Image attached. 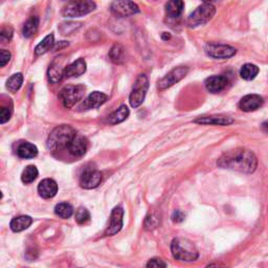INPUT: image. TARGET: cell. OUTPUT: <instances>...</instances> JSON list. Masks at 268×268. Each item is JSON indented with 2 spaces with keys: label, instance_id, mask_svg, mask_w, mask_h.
Segmentation results:
<instances>
[{
  "label": "cell",
  "instance_id": "cell-38",
  "mask_svg": "<svg viewBox=\"0 0 268 268\" xmlns=\"http://www.w3.org/2000/svg\"><path fill=\"white\" fill-rule=\"evenodd\" d=\"M167 263L164 262V260L159 258L151 259L150 261L147 263V267H167Z\"/></svg>",
  "mask_w": 268,
  "mask_h": 268
},
{
  "label": "cell",
  "instance_id": "cell-34",
  "mask_svg": "<svg viewBox=\"0 0 268 268\" xmlns=\"http://www.w3.org/2000/svg\"><path fill=\"white\" fill-rule=\"evenodd\" d=\"M13 29L11 25H4L1 32H0V40L2 42H8L13 38Z\"/></svg>",
  "mask_w": 268,
  "mask_h": 268
},
{
  "label": "cell",
  "instance_id": "cell-14",
  "mask_svg": "<svg viewBox=\"0 0 268 268\" xmlns=\"http://www.w3.org/2000/svg\"><path fill=\"white\" fill-rule=\"evenodd\" d=\"M230 81L228 77L223 74L212 75L205 80V87L211 94H219L229 86Z\"/></svg>",
  "mask_w": 268,
  "mask_h": 268
},
{
  "label": "cell",
  "instance_id": "cell-16",
  "mask_svg": "<svg viewBox=\"0 0 268 268\" xmlns=\"http://www.w3.org/2000/svg\"><path fill=\"white\" fill-rule=\"evenodd\" d=\"M67 149H68L71 155L75 157H81L83 155H85V153L87 152L88 140L86 139V137L79 135V134H75V136L72 138Z\"/></svg>",
  "mask_w": 268,
  "mask_h": 268
},
{
  "label": "cell",
  "instance_id": "cell-31",
  "mask_svg": "<svg viewBox=\"0 0 268 268\" xmlns=\"http://www.w3.org/2000/svg\"><path fill=\"white\" fill-rule=\"evenodd\" d=\"M82 27L81 22H74V21H67L63 22L59 25V31L62 34L63 36H68L73 32L78 31Z\"/></svg>",
  "mask_w": 268,
  "mask_h": 268
},
{
  "label": "cell",
  "instance_id": "cell-36",
  "mask_svg": "<svg viewBox=\"0 0 268 268\" xmlns=\"http://www.w3.org/2000/svg\"><path fill=\"white\" fill-rule=\"evenodd\" d=\"M11 119V111L7 107H1L0 109V123L2 125Z\"/></svg>",
  "mask_w": 268,
  "mask_h": 268
},
{
  "label": "cell",
  "instance_id": "cell-4",
  "mask_svg": "<svg viewBox=\"0 0 268 268\" xmlns=\"http://www.w3.org/2000/svg\"><path fill=\"white\" fill-rule=\"evenodd\" d=\"M97 4L92 0H70L62 8V15L66 18L83 17L95 11Z\"/></svg>",
  "mask_w": 268,
  "mask_h": 268
},
{
  "label": "cell",
  "instance_id": "cell-26",
  "mask_svg": "<svg viewBox=\"0 0 268 268\" xmlns=\"http://www.w3.org/2000/svg\"><path fill=\"white\" fill-rule=\"evenodd\" d=\"M55 45V37L53 34H49L43 40H42L40 43L35 48V54L36 56H42L49 52Z\"/></svg>",
  "mask_w": 268,
  "mask_h": 268
},
{
  "label": "cell",
  "instance_id": "cell-23",
  "mask_svg": "<svg viewBox=\"0 0 268 268\" xmlns=\"http://www.w3.org/2000/svg\"><path fill=\"white\" fill-rule=\"evenodd\" d=\"M130 111L128 107L126 105H122L120 108H117L114 112H112L110 115L108 116L107 123L110 125H116L124 122L125 120H127V117L129 116Z\"/></svg>",
  "mask_w": 268,
  "mask_h": 268
},
{
  "label": "cell",
  "instance_id": "cell-12",
  "mask_svg": "<svg viewBox=\"0 0 268 268\" xmlns=\"http://www.w3.org/2000/svg\"><path fill=\"white\" fill-rule=\"evenodd\" d=\"M64 62H65L64 57L59 56L55 59L53 63L50 64L47 75L49 81L52 83L56 84L58 82H60L65 77L66 66H64Z\"/></svg>",
  "mask_w": 268,
  "mask_h": 268
},
{
  "label": "cell",
  "instance_id": "cell-41",
  "mask_svg": "<svg viewBox=\"0 0 268 268\" xmlns=\"http://www.w3.org/2000/svg\"><path fill=\"white\" fill-rule=\"evenodd\" d=\"M162 39L167 41V40H170L171 39V35H170V33H163V35H162Z\"/></svg>",
  "mask_w": 268,
  "mask_h": 268
},
{
  "label": "cell",
  "instance_id": "cell-25",
  "mask_svg": "<svg viewBox=\"0 0 268 268\" xmlns=\"http://www.w3.org/2000/svg\"><path fill=\"white\" fill-rule=\"evenodd\" d=\"M39 28V18L37 16H32L28 19V21L24 23L22 34L25 38H32L37 33Z\"/></svg>",
  "mask_w": 268,
  "mask_h": 268
},
{
  "label": "cell",
  "instance_id": "cell-24",
  "mask_svg": "<svg viewBox=\"0 0 268 268\" xmlns=\"http://www.w3.org/2000/svg\"><path fill=\"white\" fill-rule=\"evenodd\" d=\"M33 223V219L32 217L30 216H19V217H16L14 218V219L11 221V230L15 233H19V232H22L24 230L29 229L31 224Z\"/></svg>",
  "mask_w": 268,
  "mask_h": 268
},
{
  "label": "cell",
  "instance_id": "cell-22",
  "mask_svg": "<svg viewBox=\"0 0 268 268\" xmlns=\"http://www.w3.org/2000/svg\"><path fill=\"white\" fill-rule=\"evenodd\" d=\"M184 8L183 0H169L166 4V13L170 18H178Z\"/></svg>",
  "mask_w": 268,
  "mask_h": 268
},
{
  "label": "cell",
  "instance_id": "cell-32",
  "mask_svg": "<svg viewBox=\"0 0 268 268\" xmlns=\"http://www.w3.org/2000/svg\"><path fill=\"white\" fill-rule=\"evenodd\" d=\"M38 177V169L35 166H28L22 172L21 180L24 183H32Z\"/></svg>",
  "mask_w": 268,
  "mask_h": 268
},
{
  "label": "cell",
  "instance_id": "cell-19",
  "mask_svg": "<svg viewBox=\"0 0 268 268\" xmlns=\"http://www.w3.org/2000/svg\"><path fill=\"white\" fill-rule=\"evenodd\" d=\"M107 100H108L107 95L103 94V92H100V91H94L92 94H90L87 97V99L85 100H84L81 108H84V109L99 108L100 106H102Z\"/></svg>",
  "mask_w": 268,
  "mask_h": 268
},
{
  "label": "cell",
  "instance_id": "cell-27",
  "mask_svg": "<svg viewBox=\"0 0 268 268\" xmlns=\"http://www.w3.org/2000/svg\"><path fill=\"white\" fill-rule=\"evenodd\" d=\"M259 71H260V69L257 65L251 64V63H246L241 67L240 75L243 80L251 81L257 77Z\"/></svg>",
  "mask_w": 268,
  "mask_h": 268
},
{
  "label": "cell",
  "instance_id": "cell-30",
  "mask_svg": "<svg viewBox=\"0 0 268 268\" xmlns=\"http://www.w3.org/2000/svg\"><path fill=\"white\" fill-rule=\"evenodd\" d=\"M55 213L57 216H59L62 219H67L72 216L73 214V207L71 204L67 203V202H61L56 205L55 207Z\"/></svg>",
  "mask_w": 268,
  "mask_h": 268
},
{
  "label": "cell",
  "instance_id": "cell-11",
  "mask_svg": "<svg viewBox=\"0 0 268 268\" xmlns=\"http://www.w3.org/2000/svg\"><path fill=\"white\" fill-rule=\"evenodd\" d=\"M102 181V173L96 168L87 167L84 169L80 177V186L83 189L91 190L99 187V184Z\"/></svg>",
  "mask_w": 268,
  "mask_h": 268
},
{
  "label": "cell",
  "instance_id": "cell-13",
  "mask_svg": "<svg viewBox=\"0 0 268 268\" xmlns=\"http://www.w3.org/2000/svg\"><path fill=\"white\" fill-rule=\"evenodd\" d=\"M123 217L124 209L121 206H116L113 208L110 217V222L107 228L105 234L106 236H113V234L119 233L123 228Z\"/></svg>",
  "mask_w": 268,
  "mask_h": 268
},
{
  "label": "cell",
  "instance_id": "cell-9",
  "mask_svg": "<svg viewBox=\"0 0 268 268\" xmlns=\"http://www.w3.org/2000/svg\"><path fill=\"white\" fill-rule=\"evenodd\" d=\"M188 72H189V67L187 66L175 67V68H173L169 73L166 74L162 80H159L158 85H157L158 89L165 90L172 87L176 83H178L179 81L186 78Z\"/></svg>",
  "mask_w": 268,
  "mask_h": 268
},
{
  "label": "cell",
  "instance_id": "cell-42",
  "mask_svg": "<svg viewBox=\"0 0 268 268\" xmlns=\"http://www.w3.org/2000/svg\"><path fill=\"white\" fill-rule=\"evenodd\" d=\"M261 128L265 133H268V122H264L261 126Z\"/></svg>",
  "mask_w": 268,
  "mask_h": 268
},
{
  "label": "cell",
  "instance_id": "cell-7",
  "mask_svg": "<svg viewBox=\"0 0 268 268\" xmlns=\"http://www.w3.org/2000/svg\"><path fill=\"white\" fill-rule=\"evenodd\" d=\"M85 94V86L84 85H68L65 86L59 94L65 108H72L75 104L79 103Z\"/></svg>",
  "mask_w": 268,
  "mask_h": 268
},
{
  "label": "cell",
  "instance_id": "cell-35",
  "mask_svg": "<svg viewBox=\"0 0 268 268\" xmlns=\"http://www.w3.org/2000/svg\"><path fill=\"white\" fill-rule=\"evenodd\" d=\"M158 223H159L158 218L155 217L154 215H149L146 218L145 225H146V229L147 230H153V229H155L156 226L158 225Z\"/></svg>",
  "mask_w": 268,
  "mask_h": 268
},
{
  "label": "cell",
  "instance_id": "cell-28",
  "mask_svg": "<svg viewBox=\"0 0 268 268\" xmlns=\"http://www.w3.org/2000/svg\"><path fill=\"white\" fill-rule=\"evenodd\" d=\"M109 58L110 60L115 64H122L126 60V53L125 49L122 45L115 44L112 46V48L109 52Z\"/></svg>",
  "mask_w": 268,
  "mask_h": 268
},
{
  "label": "cell",
  "instance_id": "cell-5",
  "mask_svg": "<svg viewBox=\"0 0 268 268\" xmlns=\"http://www.w3.org/2000/svg\"><path fill=\"white\" fill-rule=\"evenodd\" d=\"M215 14L216 7L212 3L201 4L190 15L188 19L189 27L194 29L200 27V25H203L211 20Z\"/></svg>",
  "mask_w": 268,
  "mask_h": 268
},
{
  "label": "cell",
  "instance_id": "cell-33",
  "mask_svg": "<svg viewBox=\"0 0 268 268\" xmlns=\"http://www.w3.org/2000/svg\"><path fill=\"white\" fill-rule=\"evenodd\" d=\"M75 220L79 224H86L90 220V214L85 207H79L75 212Z\"/></svg>",
  "mask_w": 268,
  "mask_h": 268
},
{
  "label": "cell",
  "instance_id": "cell-2",
  "mask_svg": "<svg viewBox=\"0 0 268 268\" xmlns=\"http://www.w3.org/2000/svg\"><path fill=\"white\" fill-rule=\"evenodd\" d=\"M77 131L69 125H61L56 127L47 138V148L48 150L60 151L62 149L68 148L70 141L75 136Z\"/></svg>",
  "mask_w": 268,
  "mask_h": 268
},
{
  "label": "cell",
  "instance_id": "cell-17",
  "mask_svg": "<svg viewBox=\"0 0 268 268\" xmlns=\"http://www.w3.org/2000/svg\"><path fill=\"white\" fill-rule=\"evenodd\" d=\"M234 121L230 116L215 114V115H207V116H200L194 121L196 124L200 125H214V126H229L232 125Z\"/></svg>",
  "mask_w": 268,
  "mask_h": 268
},
{
  "label": "cell",
  "instance_id": "cell-21",
  "mask_svg": "<svg viewBox=\"0 0 268 268\" xmlns=\"http://www.w3.org/2000/svg\"><path fill=\"white\" fill-rule=\"evenodd\" d=\"M17 155L23 159L34 158L38 155V149L35 145L31 144V142L23 141L17 148Z\"/></svg>",
  "mask_w": 268,
  "mask_h": 268
},
{
  "label": "cell",
  "instance_id": "cell-39",
  "mask_svg": "<svg viewBox=\"0 0 268 268\" xmlns=\"http://www.w3.org/2000/svg\"><path fill=\"white\" fill-rule=\"evenodd\" d=\"M184 218H186V215H184L179 209H176V211L172 214V220L175 223H180L184 220Z\"/></svg>",
  "mask_w": 268,
  "mask_h": 268
},
{
  "label": "cell",
  "instance_id": "cell-3",
  "mask_svg": "<svg viewBox=\"0 0 268 268\" xmlns=\"http://www.w3.org/2000/svg\"><path fill=\"white\" fill-rule=\"evenodd\" d=\"M171 251L174 259L182 262H193L199 254L194 243L186 238H175L171 243Z\"/></svg>",
  "mask_w": 268,
  "mask_h": 268
},
{
  "label": "cell",
  "instance_id": "cell-6",
  "mask_svg": "<svg viewBox=\"0 0 268 268\" xmlns=\"http://www.w3.org/2000/svg\"><path fill=\"white\" fill-rule=\"evenodd\" d=\"M148 88H149V80L147 78V75L144 73L139 74L135 83H134L132 91L129 97V102L131 107L137 108L144 103Z\"/></svg>",
  "mask_w": 268,
  "mask_h": 268
},
{
  "label": "cell",
  "instance_id": "cell-29",
  "mask_svg": "<svg viewBox=\"0 0 268 268\" xmlns=\"http://www.w3.org/2000/svg\"><path fill=\"white\" fill-rule=\"evenodd\" d=\"M22 83H23L22 73H20V72L15 73L12 75L10 79L7 80L6 88L8 89V91H11V92H13V94H15V92H17L21 88Z\"/></svg>",
  "mask_w": 268,
  "mask_h": 268
},
{
  "label": "cell",
  "instance_id": "cell-20",
  "mask_svg": "<svg viewBox=\"0 0 268 268\" xmlns=\"http://www.w3.org/2000/svg\"><path fill=\"white\" fill-rule=\"evenodd\" d=\"M87 65L83 58L78 59L77 61L72 62L71 64L67 65L65 68V77L66 78H77L84 74L86 71Z\"/></svg>",
  "mask_w": 268,
  "mask_h": 268
},
{
  "label": "cell",
  "instance_id": "cell-1",
  "mask_svg": "<svg viewBox=\"0 0 268 268\" xmlns=\"http://www.w3.org/2000/svg\"><path fill=\"white\" fill-rule=\"evenodd\" d=\"M217 165L222 169L251 174L257 170L258 158L253 151L240 148L225 152L218 159Z\"/></svg>",
  "mask_w": 268,
  "mask_h": 268
},
{
  "label": "cell",
  "instance_id": "cell-8",
  "mask_svg": "<svg viewBox=\"0 0 268 268\" xmlns=\"http://www.w3.org/2000/svg\"><path fill=\"white\" fill-rule=\"evenodd\" d=\"M111 13L120 18L133 16L139 13V7L131 0H114L110 5Z\"/></svg>",
  "mask_w": 268,
  "mask_h": 268
},
{
  "label": "cell",
  "instance_id": "cell-15",
  "mask_svg": "<svg viewBox=\"0 0 268 268\" xmlns=\"http://www.w3.org/2000/svg\"><path fill=\"white\" fill-rule=\"evenodd\" d=\"M264 104V100L259 95H247L243 97L239 102V108L244 112H251L261 108Z\"/></svg>",
  "mask_w": 268,
  "mask_h": 268
},
{
  "label": "cell",
  "instance_id": "cell-40",
  "mask_svg": "<svg viewBox=\"0 0 268 268\" xmlns=\"http://www.w3.org/2000/svg\"><path fill=\"white\" fill-rule=\"evenodd\" d=\"M66 46H68V42H66V41H61V42H59L58 44H55L54 45V49L55 50H58V49H62Z\"/></svg>",
  "mask_w": 268,
  "mask_h": 268
},
{
  "label": "cell",
  "instance_id": "cell-43",
  "mask_svg": "<svg viewBox=\"0 0 268 268\" xmlns=\"http://www.w3.org/2000/svg\"><path fill=\"white\" fill-rule=\"evenodd\" d=\"M202 1H203L204 3H212L213 1H215V0H202Z\"/></svg>",
  "mask_w": 268,
  "mask_h": 268
},
{
  "label": "cell",
  "instance_id": "cell-18",
  "mask_svg": "<svg viewBox=\"0 0 268 268\" xmlns=\"http://www.w3.org/2000/svg\"><path fill=\"white\" fill-rule=\"evenodd\" d=\"M39 195L44 199H50L56 196L58 193V184L54 179H43L38 186Z\"/></svg>",
  "mask_w": 268,
  "mask_h": 268
},
{
  "label": "cell",
  "instance_id": "cell-37",
  "mask_svg": "<svg viewBox=\"0 0 268 268\" xmlns=\"http://www.w3.org/2000/svg\"><path fill=\"white\" fill-rule=\"evenodd\" d=\"M10 60H11V53L6 49H1V52H0V66L4 67Z\"/></svg>",
  "mask_w": 268,
  "mask_h": 268
},
{
  "label": "cell",
  "instance_id": "cell-10",
  "mask_svg": "<svg viewBox=\"0 0 268 268\" xmlns=\"http://www.w3.org/2000/svg\"><path fill=\"white\" fill-rule=\"evenodd\" d=\"M204 50L207 56L214 59H229L237 54V49L234 47L226 44L214 43V42L207 43L204 47Z\"/></svg>",
  "mask_w": 268,
  "mask_h": 268
}]
</instances>
